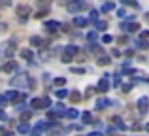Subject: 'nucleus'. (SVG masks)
Here are the masks:
<instances>
[{
  "label": "nucleus",
  "mask_w": 149,
  "mask_h": 136,
  "mask_svg": "<svg viewBox=\"0 0 149 136\" xmlns=\"http://www.w3.org/2000/svg\"><path fill=\"white\" fill-rule=\"evenodd\" d=\"M130 89H132V85H130V83H127V85H123V91H125V93H128V91H130Z\"/></svg>",
  "instance_id": "38"
},
{
  "label": "nucleus",
  "mask_w": 149,
  "mask_h": 136,
  "mask_svg": "<svg viewBox=\"0 0 149 136\" xmlns=\"http://www.w3.org/2000/svg\"><path fill=\"white\" fill-rule=\"evenodd\" d=\"M140 38H142V42H146L149 38V32H147V30H142V32H140Z\"/></svg>",
  "instance_id": "29"
},
{
  "label": "nucleus",
  "mask_w": 149,
  "mask_h": 136,
  "mask_svg": "<svg viewBox=\"0 0 149 136\" xmlns=\"http://www.w3.org/2000/svg\"><path fill=\"white\" fill-rule=\"evenodd\" d=\"M13 53H15V45H13V47H8V49H6V55H8V57H11Z\"/></svg>",
  "instance_id": "34"
},
{
  "label": "nucleus",
  "mask_w": 149,
  "mask_h": 136,
  "mask_svg": "<svg viewBox=\"0 0 149 136\" xmlns=\"http://www.w3.org/2000/svg\"><path fill=\"white\" fill-rule=\"evenodd\" d=\"M111 40H113V38L109 36V34H104V38H102V42H104V44H109Z\"/></svg>",
  "instance_id": "31"
},
{
  "label": "nucleus",
  "mask_w": 149,
  "mask_h": 136,
  "mask_svg": "<svg viewBox=\"0 0 149 136\" xmlns=\"http://www.w3.org/2000/svg\"><path fill=\"white\" fill-rule=\"evenodd\" d=\"M87 21H98V11H96V10H93V11H91V15H89V19H87Z\"/></svg>",
  "instance_id": "25"
},
{
  "label": "nucleus",
  "mask_w": 149,
  "mask_h": 136,
  "mask_svg": "<svg viewBox=\"0 0 149 136\" xmlns=\"http://www.w3.org/2000/svg\"><path fill=\"white\" fill-rule=\"evenodd\" d=\"M76 53H77V47H76V45H68V47H66V53H64V55L72 57V55H76Z\"/></svg>",
  "instance_id": "19"
},
{
  "label": "nucleus",
  "mask_w": 149,
  "mask_h": 136,
  "mask_svg": "<svg viewBox=\"0 0 149 136\" xmlns=\"http://www.w3.org/2000/svg\"><path fill=\"white\" fill-rule=\"evenodd\" d=\"M70 61H72V57H68V55H62V63H66V64H68Z\"/></svg>",
  "instance_id": "37"
},
{
  "label": "nucleus",
  "mask_w": 149,
  "mask_h": 136,
  "mask_svg": "<svg viewBox=\"0 0 149 136\" xmlns=\"http://www.w3.org/2000/svg\"><path fill=\"white\" fill-rule=\"evenodd\" d=\"M147 102H149L147 96H142V98L138 100V110H140V114H142V115L147 114Z\"/></svg>",
  "instance_id": "9"
},
{
  "label": "nucleus",
  "mask_w": 149,
  "mask_h": 136,
  "mask_svg": "<svg viewBox=\"0 0 149 136\" xmlns=\"http://www.w3.org/2000/svg\"><path fill=\"white\" fill-rule=\"evenodd\" d=\"M64 115H66L68 119H76L77 115H79V112H77L76 108H70V110H66V112H64Z\"/></svg>",
  "instance_id": "12"
},
{
  "label": "nucleus",
  "mask_w": 149,
  "mask_h": 136,
  "mask_svg": "<svg viewBox=\"0 0 149 136\" xmlns=\"http://www.w3.org/2000/svg\"><path fill=\"white\" fill-rule=\"evenodd\" d=\"M44 29L47 30V32H57V30L61 29V23H58V21H45Z\"/></svg>",
  "instance_id": "6"
},
{
  "label": "nucleus",
  "mask_w": 149,
  "mask_h": 136,
  "mask_svg": "<svg viewBox=\"0 0 149 136\" xmlns=\"http://www.w3.org/2000/svg\"><path fill=\"white\" fill-rule=\"evenodd\" d=\"M55 95H57V98H64V96H68V91H64V89H58V91H55Z\"/></svg>",
  "instance_id": "23"
},
{
  "label": "nucleus",
  "mask_w": 149,
  "mask_h": 136,
  "mask_svg": "<svg viewBox=\"0 0 149 136\" xmlns=\"http://www.w3.org/2000/svg\"><path fill=\"white\" fill-rule=\"evenodd\" d=\"M121 29L127 30V32H138V30H140V25H138V23H123V25H121Z\"/></svg>",
  "instance_id": "8"
},
{
  "label": "nucleus",
  "mask_w": 149,
  "mask_h": 136,
  "mask_svg": "<svg viewBox=\"0 0 149 136\" xmlns=\"http://www.w3.org/2000/svg\"><path fill=\"white\" fill-rule=\"evenodd\" d=\"M72 72H76V74H85V70H83V68H72Z\"/></svg>",
  "instance_id": "39"
},
{
  "label": "nucleus",
  "mask_w": 149,
  "mask_h": 136,
  "mask_svg": "<svg viewBox=\"0 0 149 136\" xmlns=\"http://www.w3.org/2000/svg\"><path fill=\"white\" fill-rule=\"evenodd\" d=\"M96 29H98V30H106V29H108V23H106V21H96Z\"/></svg>",
  "instance_id": "24"
},
{
  "label": "nucleus",
  "mask_w": 149,
  "mask_h": 136,
  "mask_svg": "<svg viewBox=\"0 0 149 136\" xmlns=\"http://www.w3.org/2000/svg\"><path fill=\"white\" fill-rule=\"evenodd\" d=\"M64 83H66L64 77H57V80H55V85H57V87H58V85H64Z\"/></svg>",
  "instance_id": "30"
},
{
  "label": "nucleus",
  "mask_w": 149,
  "mask_h": 136,
  "mask_svg": "<svg viewBox=\"0 0 149 136\" xmlns=\"http://www.w3.org/2000/svg\"><path fill=\"white\" fill-rule=\"evenodd\" d=\"M93 95H95V87H87V91H85V96H87V98H91Z\"/></svg>",
  "instance_id": "27"
},
{
  "label": "nucleus",
  "mask_w": 149,
  "mask_h": 136,
  "mask_svg": "<svg viewBox=\"0 0 149 136\" xmlns=\"http://www.w3.org/2000/svg\"><path fill=\"white\" fill-rule=\"evenodd\" d=\"M4 98H6V100H15V102H17V100L23 98V95H19L17 91H8L6 95H4Z\"/></svg>",
  "instance_id": "10"
},
{
  "label": "nucleus",
  "mask_w": 149,
  "mask_h": 136,
  "mask_svg": "<svg viewBox=\"0 0 149 136\" xmlns=\"http://www.w3.org/2000/svg\"><path fill=\"white\" fill-rule=\"evenodd\" d=\"M109 104H111V100H108V98H98L96 100V108H98V110H104V108H108Z\"/></svg>",
  "instance_id": "11"
},
{
  "label": "nucleus",
  "mask_w": 149,
  "mask_h": 136,
  "mask_svg": "<svg viewBox=\"0 0 149 136\" xmlns=\"http://www.w3.org/2000/svg\"><path fill=\"white\" fill-rule=\"evenodd\" d=\"M111 55H113V57H119V55H121V51H119V49H113Z\"/></svg>",
  "instance_id": "40"
},
{
  "label": "nucleus",
  "mask_w": 149,
  "mask_h": 136,
  "mask_svg": "<svg viewBox=\"0 0 149 136\" xmlns=\"http://www.w3.org/2000/svg\"><path fill=\"white\" fill-rule=\"evenodd\" d=\"M85 8H87L85 2H70L68 4V11H72V13H76V11H79V10H85Z\"/></svg>",
  "instance_id": "5"
},
{
  "label": "nucleus",
  "mask_w": 149,
  "mask_h": 136,
  "mask_svg": "<svg viewBox=\"0 0 149 136\" xmlns=\"http://www.w3.org/2000/svg\"><path fill=\"white\" fill-rule=\"evenodd\" d=\"M10 85L11 87H29V85H32V80H30L26 74H19V76H15V77H11L10 80Z\"/></svg>",
  "instance_id": "1"
},
{
  "label": "nucleus",
  "mask_w": 149,
  "mask_h": 136,
  "mask_svg": "<svg viewBox=\"0 0 149 136\" xmlns=\"http://www.w3.org/2000/svg\"><path fill=\"white\" fill-rule=\"evenodd\" d=\"M2 106H6V98H4V96H0V108Z\"/></svg>",
  "instance_id": "41"
},
{
  "label": "nucleus",
  "mask_w": 149,
  "mask_h": 136,
  "mask_svg": "<svg viewBox=\"0 0 149 136\" xmlns=\"http://www.w3.org/2000/svg\"><path fill=\"white\" fill-rule=\"evenodd\" d=\"M117 15H119V17H128V15H127V11H125V10H119V11H117Z\"/></svg>",
  "instance_id": "36"
},
{
  "label": "nucleus",
  "mask_w": 149,
  "mask_h": 136,
  "mask_svg": "<svg viewBox=\"0 0 149 136\" xmlns=\"http://www.w3.org/2000/svg\"><path fill=\"white\" fill-rule=\"evenodd\" d=\"M15 68H17V64H15L13 61H10V63H6V64L2 66V70H4V72H13Z\"/></svg>",
  "instance_id": "14"
},
{
  "label": "nucleus",
  "mask_w": 149,
  "mask_h": 136,
  "mask_svg": "<svg viewBox=\"0 0 149 136\" xmlns=\"http://www.w3.org/2000/svg\"><path fill=\"white\" fill-rule=\"evenodd\" d=\"M89 136H102V134H100V133H91Z\"/></svg>",
  "instance_id": "43"
},
{
  "label": "nucleus",
  "mask_w": 149,
  "mask_h": 136,
  "mask_svg": "<svg viewBox=\"0 0 149 136\" xmlns=\"http://www.w3.org/2000/svg\"><path fill=\"white\" fill-rule=\"evenodd\" d=\"M109 63H111V61H109L108 55H100V57H98V64H100V66H108Z\"/></svg>",
  "instance_id": "16"
},
{
  "label": "nucleus",
  "mask_w": 149,
  "mask_h": 136,
  "mask_svg": "<svg viewBox=\"0 0 149 136\" xmlns=\"http://www.w3.org/2000/svg\"><path fill=\"white\" fill-rule=\"evenodd\" d=\"M30 117H32V114H30V112H23V114H21V119H23V121H29Z\"/></svg>",
  "instance_id": "26"
},
{
  "label": "nucleus",
  "mask_w": 149,
  "mask_h": 136,
  "mask_svg": "<svg viewBox=\"0 0 149 136\" xmlns=\"http://www.w3.org/2000/svg\"><path fill=\"white\" fill-rule=\"evenodd\" d=\"M4 136H13V134H11V133H6V134H4Z\"/></svg>",
  "instance_id": "44"
},
{
  "label": "nucleus",
  "mask_w": 149,
  "mask_h": 136,
  "mask_svg": "<svg viewBox=\"0 0 149 136\" xmlns=\"http://www.w3.org/2000/svg\"><path fill=\"white\" fill-rule=\"evenodd\" d=\"M17 130H19V133H21V134H26V133H29V130H30L29 123H21V125L17 127Z\"/></svg>",
  "instance_id": "17"
},
{
  "label": "nucleus",
  "mask_w": 149,
  "mask_h": 136,
  "mask_svg": "<svg viewBox=\"0 0 149 136\" xmlns=\"http://www.w3.org/2000/svg\"><path fill=\"white\" fill-rule=\"evenodd\" d=\"M30 106L36 108V110H40V108H49L51 100L47 98V96H44V98H32V100H30Z\"/></svg>",
  "instance_id": "2"
},
{
  "label": "nucleus",
  "mask_w": 149,
  "mask_h": 136,
  "mask_svg": "<svg viewBox=\"0 0 149 136\" xmlns=\"http://www.w3.org/2000/svg\"><path fill=\"white\" fill-rule=\"evenodd\" d=\"M113 8H115V4H113V2H106V4H102V8H100V10L106 13V11H111Z\"/></svg>",
  "instance_id": "18"
},
{
  "label": "nucleus",
  "mask_w": 149,
  "mask_h": 136,
  "mask_svg": "<svg viewBox=\"0 0 149 136\" xmlns=\"http://www.w3.org/2000/svg\"><path fill=\"white\" fill-rule=\"evenodd\" d=\"M30 44H32V45H45L44 42H42L40 36H32V38H30Z\"/></svg>",
  "instance_id": "21"
},
{
  "label": "nucleus",
  "mask_w": 149,
  "mask_h": 136,
  "mask_svg": "<svg viewBox=\"0 0 149 136\" xmlns=\"http://www.w3.org/2000/svg\"><path fill=\"white\" fill-rule=\"evenodd\" d=\"M74 25H76V27H87L89 21L85 17H76V19H74Z\"/></svg>",
  "instance_id": "13"
},
{
  "label": "nucleus",
  "mask_w": 149,
  "mask_h": 136,
  "mask_svg": "<svg viewBox=\"0 0 149 136\" xmlns=\"http://www.w3.org/2000/svg\"><path fill=\"white\" fill-rule=\"evenodd\" d=\"M58 115L55 114V112H47V119H57Z\"/></svg>",
  "instance_id": "35"
},
{
  "label": "nucleus",
  "mask_w": 149,
  "mask_h": 136,
  "mask_svg": "<svg viewBox=\"0 0 149 136\" xmlns=\"http://www.w3.org/2000/svg\"><path fill=\"white\" fill-rule=\"evenodd\" d=\"M95 38H96V32H89L87 34V40L89 42H95Z\"/></svg>",
  "instance_id": "33"
},
{
  "label": "nucleus",
  "mask_w": 149,
  "mask_h": 136,
  "mask_svg": "<svg viewBox=\"0 0 149 136\" xmlns=\"http://www.w3.org/2000/svg\"><path fill=\"white\" fill-rule=\"evenodd\" d=\"M0 119H8V115L4 114V110H0Z\"/></svg>",
  "instance_id": "42"
},
{
  "label": "nucleus",
  "mask_w": 149,
  "mask_h": 136,
  "mask_svg": "<svg viewBox=\"0 0 149 136\" xmlns=\"http://www.w3.org/2000/svg\"><path fill=\"white\" fill-rule=\"evenodd\" d=\"M47 127H49V123L40 121V123H38V125L34 127L32 130H30V134H32V136H42V130H44V129H47Z\"/></svg>",
  "instance_id": "7"
},
{
  "label": "nucleus",
  "mask_w": 149,
  "mask_h": 136,
  "mask_svg": "<svg viewBox=\"0 0 149 136\" xmlns=\"http://www.w3.org/2000/svg\"><path fill=\"white\" fill-rule=\"evenodd\" d=\"M136 45H138L140 49H147V42H142V40H140V42H138Z\"/></svg>",
  "instance_id": "32"
},
{
  "label": "nucleus",
  "mask_w": 149,
  "mask_h": 136,
  "mask_svg": "<svg viewBox=\"0 0 149 136\" xmlns=\"http://www.w3.org/2000/svg\"><path fill=\"white\" fill-rule=\"evenodd\" d=\"M15 13L19 15V19L25 21V19L30 15V6H29V4H19V6L15 8Z\"/></svg>",
  "instance_id": "3"
},
{
  "label": "nucleus",
  "mask_w": 149,
  "mask_h": 136,
  "mask_svg": "<svg viewBox=\"0 0 149 136\" xmlns=\"http://www.w3.org/2000/svg\"><path fill=\"white\" fill-rule=\"evenodd\" d=\"M89 49H91L93 53H100V51H102V49H100V45H96V44H91V47H89Z\"/></svg>",
  "instance_id": "28"
},
{
  "label": "nucleus",
  "mask_w": 149,
  "mask_h": 136,
  "mask_svg": "<svg viewBox=\"0 0 149 136\" xmlns=\"http://www.w3.org/2000/svg\"><path fill=\"white\" fill-rule=\"evenodd\" d=\"M70 100H72V102H79V100H81V95H79V93H77V91H74V93H70Z\"/></svg>",
  "instance_id": "20"
},
{
  "label": "nucleus",
  "mask_w": 149,
  "mask_h": 136,
  "mask_svg": "<svg viewBox=\"0 0 149 136\" xmlns=\"http://www.w3.org/2000/svg\"><path fill=\"white\" fill-rule=\"evenodd\" d=\"M95 91H100V93H108L109 91V74H104V77L98 81V87Z\"/></svg>",
  "instance_id": "4"
},
{
  "label": "nucleus",
  "mask_w": 149,
  "mask_h": 136,
  "mask_svg": "<svg viewBox=\"0 0 149 136\" xmlns=\"http://www.w3.org/2000/svg\"><path fill=\"white\" fill-rule=\"evenodd\" d=\"M81 119H83V123H93V115L89 114V112H83V114H81Z\"/></svg>",
  "instance_id": "22"
},
{
  "label": "nucleus",
  "mask_w": 149,
  "mask_h": 136,
  "mask_svg": "<svg viewBox=\"0 0 149 136\" xmlns=\"http://www.w3.org/2000/svg\"><path fill=\"white\" fill-rule=\"evenodd\" d=\"M19 55H21L23 57V59H25V61H30V59H32V51H30V49H21V53H19Z\"/></svg>",
  "instance_id": "15"
}]
</instances>
